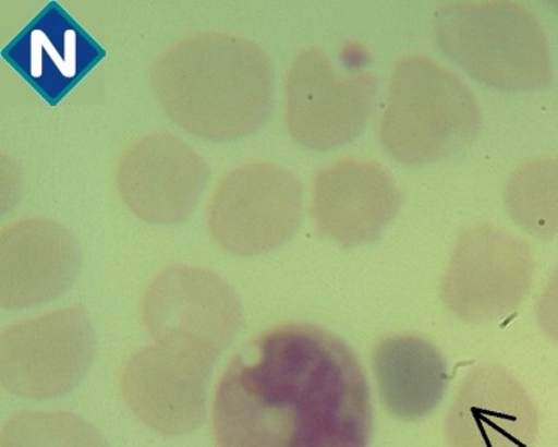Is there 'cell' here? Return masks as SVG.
Instances as JSON below:
<instances>
[{
    "instance_id": "obj_1",
    "label": "cell",
    "mask_w": 558,
    "mask_h": 447,
    "mask_svg": "<svg viewBox=\"0 0 558 447\" xmlns=\"http://www.w3.org/2000/svg\"><path fill=\"white\" fill-rule=\"evenodd\" d=\"M216 447H368L366 373L340 337L307 324L264 333L216 388Z\"/></svg>"
},
{
    "instance_id": "obj_2",
    "label": "cell",
    "mask_w": 558,
    "mask_h": 447,
    "mask_svg": "<svg viewBox=\"0 0 558 447\" xmlns=\"http://www.w3.org/2000/svg\"><path fill=\"white\" fill-rule=\"evenodd\" d=\"M478 129V101L454 73L423 56L397 64L380 124L390 157L430 165L470 145Z\"/></svg>"
},
{
    "instance_id": "obj_3",
    "label": "cell",
    "mask_w": 558,
    "mask_h": 447,
    "mask_svg": "<svg viewBox=\"0 0 558 447\" xmlns=\"http://www.w3.org/2000/svg\"><path fill=\"white\" fill-rule=\"evenodd\" d=\"M435 34L447 57L488 87L529 92L551 80L544 31L517 3H446L435 15Z\"/></svg>"
},
{
    "instance_id": "obj_4",
    "label": "cell",
    "mask_w": 558,
    "mask_h": 447,
    "mask_svg": "<svg viewBox=\"0 0 558 447\" xmlns=\"http://www.w3.org/2000/svg\"><path fill=\"white\" fill-rule=\"evenodd\" d=\"M218 357L191 341H157L134 353L122 369V396L134 416L155 433H193L206 421L207 391Z\"/></svg>"
},
{
    "instance_id": "obj_5",
    "label": "cell",
    "mask_w": 558,
    "mask_h": 447,
    "mask_svg": "<svg viewBox=\"0 0 558 447\" xmlns=\"http://www.w3.org/2000/svg\"><path fill=\"white\" fill-rule=\"evenodd\" d=\"M532 275L523 239L495 224H472L460 233L444 276V303L464 323H492L515 311Z\"/></svg>"
},
{
    "instance_id": "obj_6",
    "label": "cell",
    "mask_w": 558,
    "mask_h": 447,
    "mask_svg": "<svg viewBox=\"0 0 558 447\" xmlns=\"http://www.w3.org/2000/svg\"><path fill=\"white\" fill-rule=\"evenodd\" d=\"M95 337L80 311H64L8 328L0 345V382L12 396L54 400L87 375Z\"/></svg>"
},
{
    "instance_id": "obj_7",
    "label": "cell",
    "mask_w": 558,
    "mask_h": 447,
    "mask_svg": "<svg viewBox=\"0 0 558 447\" xmlns=\"http://www.w3.org/2000/svg\"><path fill=\"white\" fill-rule=\"evenodd\" d=\"M376 95L373 73L338 75L322 52H301L289 73V128L310 148L331 149L348 144L364 130Z\"/></svg>"
},
{
    "instance_id": "obj_8",
    "label": "cell",
    "mask_w": 558,
    "mask_h": 447,
    "mask_svg": "<svg viewBox=\"0 0 558 447\" xmlns=\"http://www.w3.org/2000/svg\"><path fill=\"white\" fill-rule=\"evenodd\" d=\"M399 206L397 184L374 161L343 160L316 179L317 226L341 245L374 241L392 221Z\"/></svg>"
},
{
    "instance_id": "obj_9",
    "label": "cell",
    "mask_w": 558,
    "mask_h": 447,
    "mask_svg": "<svg viewBox=\"0 0 558 447\" xmlns=\"http://www.w3.org/2000/svg\"><path fill=\"white\" fill-rule=\"evenodd\" d=\"M533 413L521 386L498 365H480L464 375L448 410L450 447H527Z\"/></svg>"
},
{
    "instance_id": "obj_10",
    "label": "cell",
    "mask_w": 558,
    "mask_h": 447,
    "mask_svg": "<svg viewBox=\"0 0 558 447\" xmlns=\"http://www.w3.org/2000/svg\"><path fill=\"white\" fill-rule=\"evenodd\" d=\"M378 397L387 412L417 421L438 408L446 394V360L430 341L411 335L386 337L373 352Z\"/></svg>"
},
{
    "instance_id": "obj_11",
    "label": "cell",
    "mask_w": 558,
    "mask_h": 447,
    "mask_svg": "<svg viewBox=\"0 0 558 447\" xmlns=\"http://www.w3.org/2000/svg\"><path fill=\"white\" fill-rule=\"evenodd\" d=\"M20 73L48 99H60L92 69L95 43L60 10L45 11L7 51Z\"/></svg>"
},
{
    "instance_id": "obj_12",
    "label": "cell",
    "mask_w": 558,
    "mask_h": 447,
    "mask_svg": "<svg viewBox=\"0 0 558 447\" xmlns=\"http://www.w3.org/2000/svg\"><path fill=\"white\" fill-rule=\"evenodd\" d=\"M234 297L205 283L162 287L150 292L145 309L146 327L155 341L185 340L222 353L240 328Z\"/></svg>"
},
{
    "instance_id": "obj_13",
    "label": "cell",
    "mask_w": 558,
    "mask_h": 447,
    "mask_svg": "<svg viewBox=\"0 0 558 447\" xmlns=\"http://www.w3.org/2000/svg\"><path fill=\"white\" fill-rule=\"evenodd\" d=\"M505 203L529 233L558 238L557 158H535L520 165L509 178Z\"/></svg>"
},
{
    "instance_id": "obj_14",
    "label": "cell",
    "mask_w": 558,
    "mask_h": 447,
    "mask_svg": "<svg viewBox=\"0 0 558 447\" xmlns=\"http://www.w3.org/2000/svg\"><path fill=\"white\" fill-rule=\"evenodd\" d=\"M2 447H108L99 431L69 412H23L0 433Z\"/></svg>"
},
{
    "instance_id": "obj_15",
    "label": "cell",
    "mask_w": 558,
    "mask_h": 447,
    "mask_svg": "<svg viewBox=\"0 0 558 447\" xmlns=\"http://www.w3.org/2000/svg\"><path fill=\"white\" fill-rule=\"evenodd\" d=\"M537 316H539L542 328L549 336L558 339V268L548 280L544 294L541 297Z\"/></svg>"
},
{
    "instance_id": "obj_16",
    "label": "cell",
    "mask_w": 558,
    "mask_h": 447,
    "mask_svg": "<svg viewBox=\"0 0 558 447\" xmlns=\"http://www.w3.org/2000/svg\"><path fill=\"white\" fill-rule=\"evenodd\" d=\"M554 7H556V8H557V10H558V2L554 3Z\"/></svg>"
}]
</instances>
